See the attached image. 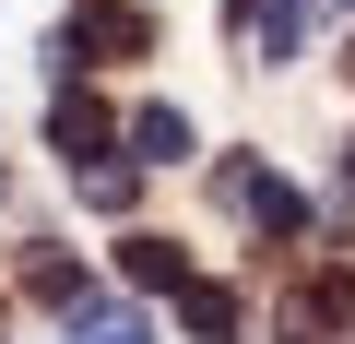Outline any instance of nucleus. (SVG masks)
Here are the masks:
<instances>
[{"instance_id":"obj_1","label":"nucleus","mask_w":355,"mask_h":344,"mask_svg":"<svg viewBox=\"0 0 355 344\" xmlns=\"http://www.w3.org/2000/svg\"><path fill=\"white\" fill-rule=\"evenodd\" d=\"M142 48H154V24L130 13V0H83V13L60 24V48H48V60L71 72V60H142Z\"/></svg>"},{"instance_id":"obj_2","label":"nucleus","mask_w":355,"mask_h":344,"mask_svg":"<svg viewBox=\"0 0 355 344\" xmlns=\"http://www.w3.org/2000/svg\"><path fill=\"white\" fill-rule=\"evenodd\" d=\"M225 202H237V214H261L272 238H296V226H308V202H296V179H272V166H249V154L225 166Z\"/></svg>"},{"instance_id":"obj_3","label":"nucleus","mask_w":355,"mask_h":344,"mask_svg":"<svg viewBox=\"0 0 355 344\" xmlns=\"http://www.w3.org/2000/svg\"><path fill=\"white\" fill-rule=\"evenodd\" d=\"M237 48L249 60H296L308 48V0H237Z\"/></svg>"},{"instance_id":"obj_4","label":"nucleus","mask_w":355,"mask_h":344,"mask_svg":"<svg viewBox=\"0 0 355 344\" xmlns=\"http://www.w3.org/2000/svg\"><path fill=\"white\" fill-rule=\"evenodd\" d=\"M178 332H190V344H249V309H237V285H190V297H178Z\"/></svg>"},{"instance_id":"obj_5","label":"nucleus","mask_w":355,"mask_h":344,"mask_svg":"<svg viewBox=\"0 0 355 344\" xmlns=\"http://www.w3.org/2000/svg\"><path fill=\"white\" fill-rule=\"evenodd\" d=\"M119 261H130V285H166V297H190V285H202L178 238H119Z\"/></svg>"},{"instance_id":"obj_6","label":"nucleus","mask_w":355,"mask_h":344,"mask_svg":"<svg viewBox=\"0 0 355 344\" xmlns=\"http://www.w3.org/2000/svg\"><path fill=\"white\" fill-rule=\"evenodd\" d=\"M107 142H119V119H107L95 95H60V154H71V166H107Z\"/></svg>"},{"instance_id":"obj_7","label":"nucleus","mask_w":355,"mask_h":344,"mask_svg":"<svg viewBox=\"0 0 355 344\" xmlns=\"http://www.w3.org/2000/svg\"><path fill=\"white\" fill-rule=\"evenodd\" d=\"M71 344H154V332H142V309H119V297H83V309H71Z\"/></svg>"},{"instance_id":"obj_8","label":"nucleus","mask_w":355,"mask_h":344,"mask_svg":"<svg viewBox=\"0 0 355 344\" xmlns=\"http://www.w3.org/2000/svg\"><path fill=\"white\" fill-rule=\"evenodd\" d=\"M130 154L142 166H178V154H190V119H178V107H142L130 119Z\"/></svg>"},{"instance_id":"obj_9","label":"nucleus","mask_w":355,"mask_h":344,"mask_svg":"<svg viewBox=\"0 0 355 344\" xmlns=\"http://www.w3.org/2000/svg\"><path fill=\"white\" fill-rule=\"evenodd\" d=\"M24 297H83V261L71 249H24Z\"/></svg>"},{"instance_id":"obj_10","label":"nucleus","mask_w":355,"mask_h":344,"mask_svg":"<svg viewBox=\"0 0 355 344\" xmlns=\"http://www.w3.org/2000/svg\"><path fill=\"white\" fill-rule=\"evenodd\" d=\"M130 190H142V154H107V166H83V202H107V214H119Z\"/></svg>"},{"instance_id":"obj_11","label":"nucleus","mask_w":355,"mask_h":344,"mask_svg":"<svg viewBox=\"0 0 355 344\" xmlns=\"http://www.w3.org/2000/svg\"><path fill=\"white\" fill-rule=\"evenodd\" d=\"M343 179H355V154H343Z\"/></svg>"}]
</instances>
